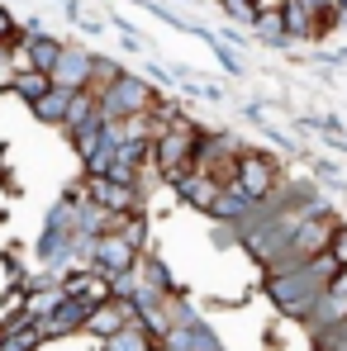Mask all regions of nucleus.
Returning a JSON list of instances; mask_svg holds the SVG:
<instances>
[{"instance_id": "1", "label": "nucleus", "mask_w": 347, "mask_h": 351, "mask_svg": "<svg viewBox=\"0 0 347 351\" xmlns=\"http://www.w3.org/2000/svg\"><path fill=\"white\" fill-rule=\"evenodd\" d=\"M91 66H96V53H86V48H62L58 66H53V86L58 90H86L91 86Z\"/></svg>"}, {"instance_id": "2", "label": "nucleus", "mask_w": 347, "mask_h": 351, "mask_svg": "<svg viewBox=\"0 0 347 351\" xmlns=\"http://www.w3.org/2000/svg\"><path fill=\"white\" fill-rule=\"evenodd\" d=\"M62 48L53 34H34V38H24V58H29V71H43V76H53V66H58Z\"/></svg>"}, {"instance_id": "3", "label": "nucleus", "mask_w": 347, "mask_h": 351, "mask_svg": "<svg viewBox=\"0 0 347 351\" xmlns=\"http://www.w3.org/2000/svg\"><path fill=\"white\" fill-rule=\"evenodd\" d=\"M86 123H100V100H96L91 90H71V105H67L62 128L71 133V128H86Z\"/></svg>"}, {"instance_id": "4", "label": "nucleus", "mask_w": 347, "mask_h": 351, "mask_svg": "<svg viewBox=\"0 0 347 351\" xmlns=\"http://www.w3.org/2000/svg\"><path fill=\"white\" fill-rule=\"evenodd\" d=\"M67 105H71V90H58V86H53V90H48V95H38L29 110H34V119H38V123H58V128H62Z\"/></svg>"}, {"instance_id": "5", "label": "nucleus", "mask_w": 347, "mask_h": 351, "mask_svg": "<svg viewBox=\"0 0 347 351\" xmlns=\"http://www.w3.org/2000/svg\"><path fill=\"white\" fill-rule=\"evenodd\" d=\"M10 90H14V95H19V100H24V105H34V100H38V95H48V90H53V81H48V76H43V71H19V76H14V86H10Z\"/></svg>"}, {"instance_id": "6", "label": "nucleus", "mask_w": 347, "mask_h": 351, "mask_svg": "<svg viewBox=\"0 0 347 351\" xmlns=\"http://www.w3.org/2000/svg\"><path fill=\"white\" fill-rule=\"evenodd\" d=\"M224 5V14L238 19V24H257V14H262V0H219Z\"/></svg>"}, {"instance_id": "7", "label": "nucleus", "mask_w": 347, "mask_h": 351, "mask_svg": "<svg viewBox=\"0 0 347 351\" xmlns=\"http://www.w3.org/2000/svg\"><path fill=\"white\" fill-rule=\"evenodd\" d=\"M10 38H19V24H14V14L0 5V43H10Z\"/></svg>"}]
</instances>
